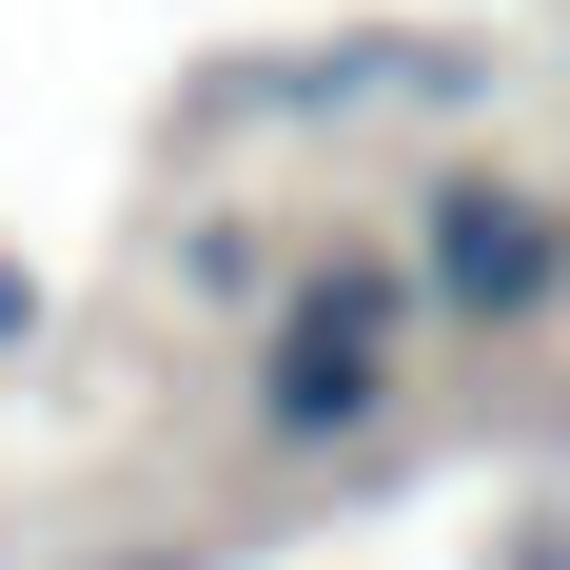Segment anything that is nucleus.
I'll use <instances>...</instances> for the list:
<instances>
[{
    "mask_svg": "<svg viewBox=\"0 0 570 570\" xmlns=\"http://www.w3.org/2000/svg\"><path fill=\"white\" fill-rule=\"evenodd\" d=\"M374 394H394V276H374V256H335V276H295V295H276L256 413H276V433H354Z\"/></svg>",
    "mask_w": 570,
    "mask_h": 570,
    "instance_id": "nucleus-1",
    "label": "nucleus"
},
{
    "mask_svg": "<svg viewBox=\"0 0 570 570\" xmlns=\"http://www.w3.org/2000/svg\"><path fill=\"white\" fill-rule=\"evenodd\" d=\"M433 295L453 315H531V295L570 276V236H551V197H512V177H433Z\"/></svg>",
    "mask_w": 570,
    "mask_h": 570,
    "instance_id": "nucleus-2",
    "label": "nucleus"
},
{
    "mask_svg": "<svg viewBox=\"0 0 570 570\" xmlns=\"http://www.w3.org/2000/svg\"><path fill=\"white\" fill-rule=\"evenodd\" d=\"M0 354H40V276H20V256H0Z\"/></svg>",
    "mask_w": 570,
    "mask_h": 570,
    "instance_id": "nucleus-3",
    "label": "nucleus"
},
{
    "mask_svg": "<svg viewBox=\"0 0 570 570\" xmlns=\"http://www.w3.org/2000/svg\"><path fill=\"white\" fill-rule=\"evenodd\" d=\"M158 570H177V551H158Z\"/></svg>",
    "mask_w": 570,
    "mask_h": 570,
    "instance_id": "nucleus-4",
    "label": "nucleus"
}]
</instances>
